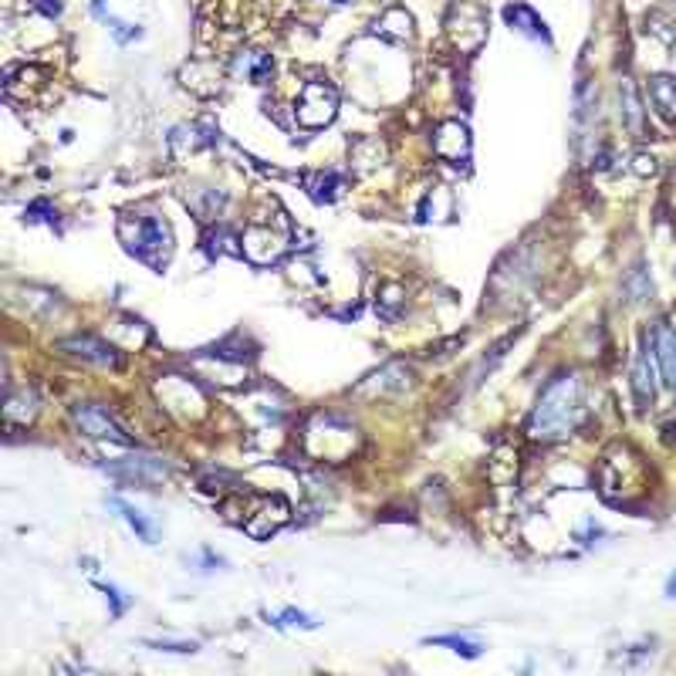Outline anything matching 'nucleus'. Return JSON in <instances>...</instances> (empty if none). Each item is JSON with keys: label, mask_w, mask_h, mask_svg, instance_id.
Wrapping results in <instances>:
<instances>
[{"label": "nucleus", "mask_w": 676, "mask_h": 676, "mask_svg": "<svg viewBox=\"0 0 676 676\" xmlns=\"http://www.w3.org/2000/svg\"><path fill=\"white\" fill-rule=\"evenodd\" d=\"M582 382L575 372H558L555 379L541 389L535 409H531L528 433L535 440H562L582 420Z\"/></svg>", "instance_id": "f257e3e1"}, {"label": "nucleus", "mask_w": 676, "mask_h": 676, "mask_svg": "<svg viewBox=\"0 0 676 676\" xmlns=\"http://www.w3.org/2000/svg\"><path fill=\"white\" fill-rule=\"evenodd\" d=\"M119 237L129 254H136L139 261L153 264V268H163L173 254V230L156 213H126L119 220Z\"/></svg>", "instance_id": "f03ea898"}, {"label": "nucleus", "mask_w": 676, "mask_h": 676, "mask_svg": "<svg viewBox=\"0 0 676 676\" xmlns=\"http://www.w3.org/2000/svg\"><path fill=\"white\" fill-rule=\"evenodd\" d=\"M338 115V92L328 82H308L301 88L295 119L301 129H325Z\"/></svg>", "instance_id": "7ed1b4c3"}, {"label": "nucleus", "mask_w": 676, "mask_h": 676, "mask_svg": "<svg viewBox=\"0 0 676 676\" xmlns=\"http://www.w3.org/2000/svg\"><path fill=\"white\" fill-rule=\"evenodd\" d=\"M288 518H291V504L284 501L281 494H271V497H254V507H247L240 524H244V531L251 538L264 541L271 538L281 524H288Z\"/></svg>", "instance_id": "20e7f679"}, {"label": "nucleus", "mask_w": 676, "mask_h": 676, "mask_svg": "<svg viewBox=\"0 0 676 676\" xmlns=\"http://www.w3.org/2000/svg\"><path fill=\"white\" fill-rule=\"evenodd\" d=\"M71 420L78 423V430L88 433L95 440H112V443H129V437L122 433V426L95 403H75L71 406Z\"/></svg>", "instance_id": "39448f33"}, {"label": "nucleus", "mask_w": 676, "mask_h": 676, "mask_svg": "<svg viewBox=\"0 0 676 676\" xmlns=\"http://www.w3.org/2000/svg\"><path fill=\"white\" fill-rule=\"evenodd\" d=\"M61 352L75 355V359L92 362V366H102V369H122V355L115 352L112 345H105L102 338H95V335L65 338V342H61Z\"/></svg>", "instance_id": "423d86ee"}, {"label": "nucleus", "mask_w": 676, "mask_h": 676, "mask_svg": "<svg viewBox=\"0 0 676 676\" xmlns=\"http://www.w3.org/2000/svg\"><path fill=\"white\" fill-rule=\"evenodd\" d=\"M240 251L251 257L254 264H271L278 261L281 251H284V237L274 234L271 227H247L244 230V240H240Z\"/></svg>", "instance_id": "0eeeda50"}, {"label": "nucleus", "mask_w": 676, "mask_h": 676, "mask_svg": "<svg viewBox=\"0 0 676 676\" xmlns=\"http://www.w3.org/2000/svg\"><path fill=\"white\" fill-rule=\"evenodd\" d=\"M653 359H656V366H660L666 389L676 393V328H670L666 322L656 325V332H653Z\"/></svg>", "instance_id": "6e6552de"}, {"label": "nucleus", "mask_w": 676, "mask_h": 676, "mask_svg": "<svg viewBox=\"0 0 676 676\" xmlns=\"http://www.w3.org/2000/svg\"><path fill=\"white\" fill-rule=\"evenodd\" d=\"M433 149H437V156L450 159V163L467 159L470 156V132L464 122H443L437 129V136H433Z\"/></svg>", "instance_id": "1a4fd4ad"}, {"label": "nucleus", "mask_w": 676, "mask_h": 676, "mask_svg": "<svg viewBox=\"0 0 676 676\" xmlns=\"http://www.w3.org/2000/svg\"><path fill=\"white\" fill-rule=\"evenodd\" d=\"M109 470L115 477L132 480V484H159L166 477V464L156 457H132L122 460V464H109Z\"/></svg>", "instance_id": "9d476101"}, {"label": "nucleus", "mask_w": 676, "mask_h": 676, "mask_svg": "<svg viewBox=\"0 0 676 676\" xmlns=\"http://www.w3.org/2000/svg\"><path fill=\"white\" fill-rule=\"evenodd\" d=\"M504 21L511 24L514 31L528 34V38L551 44V31H548L545 17H541V14L535 11V7H528V4H507V7H504Z\"/></svg>", "instance_id": "9b49d317"}, {"label": "nucleus", "mask_w": 676, "mask_h": 676, "mask_svg": "<svg viewBox=\"0 0 676 676\" xmlns=\"http://www.w3.org/2000/svg\"><path fill=\"white\" fill-rule=\"evenodd\" d=\"M619 102H622V122H626V129L633 132L636 139H646L649 136V129H646V109H643V99H639L633 78H622Z\"/></svg>", "instance_id": "f8f14e48"}, {"label": "nucleus", "mask_w": 676, "mask_h": 676, "mask_svg": "<svg viewBox=\"0 0 676 676\" xmlns=\"http://www.w3.org/2000/svg\"><path fill=\"white\" fill-rule=\"evenodd\" d=\"M409 386V369L403 362H389V366H382L379 372H372V376L362 382L359 393H403Z\"/></svg>", "instance_id": "ddd939ff"}, {"label": "nucleus", "mask_w": 676, "mask_h": 676, "mask_svg": "<svg viewBox=\"0 0 676 676\" xmlns=\"http://www.w3.org/2000/svg\"><path fill=\"white\" fill-rule=\"evenodd\" d=\"M633 393L639 409H649L656 399V369H653V355L639 352L636 355V366H633Z\"/></svg>", "instance_id": "4468645a"}, {"label": "nucleus", "mask_w": 676, "mask_h": 676, "mask_svg": "<svg viewBox=\"0 0 676 676\" xmlns=\"http://www.w3.org/2000/svg\"><path fill=\"white\" fill-rule=\"evenodd\" d=\"M649 102L663 115L670 126H676V78L673 75H653L649 78Z\"/></svg>", "instance_id": "2eb2a0df"}, {"label": "nucleus", "mask_w": 676, "mask_h": 676, "mask_svg": "<svg viewBox=\"0 0 676 676\" xmlns=\"http://www.w3.org/2000/svg\"><path fill=\"white\" fill-rule=\"evenodd\" d=\"M271 55H264V51H240L234 58V71L240 78H247V82L254 85H264L271 78Z\"/></svg>", "instance_id": "dca6fc26"}, {"label": "nucleus", "mask_w": 676, "mask_h": 676, "mask_svg": "<svg viewBox=\"0 0 676 676\" xmlns=\"http://www.w3.org/2000/svg\"><path fill=\"white\" fill-rule=\"evenodd\" d=\"M112 507H115V511L122 514V518L129 521V528L136 531V535H139L142 541H146V545H156V538H159V528H156V521H149L146 514H142L136 504L122 501V497H112Z\"/></svg>", "instance_id": "f3484780"}, {"label": "nucleus", "mask_w": 676, "mask_h": 676, "mask_svg": "<svg viewBox=\"0 0 676 676\" xmlns=\"http://www.w3.org/2000/svg\"><path fill=\"white\" fill-rule=\"evenodd\" d=\"M376 34L393 41H409L413 38V17H409L403 7H393V11H386L376 21Z\"/></svg>", "instance_id": "a211bd4d"}, {"label": "nucleus", "mask_w": 676, "mask_h": 676, "mask_svg": "<svg viewBox=\"0 0 676 676\" xmlns=\"http://www.w3.org/2000/svg\"><path fill=\"white\" fill-rule=\"evenodd\" d=\"M7 420L11 423H31L34 413H38V396H34V389H17V393H7V406H4Z\"/></svg>", "instance_id": "6ab92c4d"}, {"label": "nucleus", "mask_w": 676, "mask_h": 676, "mask_svg": "<svg viewBox=\"0 0 676 676\" xmlns=\"http://www.w3.org/2000/svg\"><path fill=\"white\" fill-rule=\"evenodd\" d=\"M308 190L315 200H335V193L342 190V176L338 173H318V176H305Z\"/></svg>", "instance_id": "aec40b11"}, {"label": "nucleus", "mask_w": 676, "mask_h": 676, "mask_svg": "<svg viewBox=\"0 0 676 676\" xmlns=\"http://www.w3.org/2000/svg\"><path fill=\"white\" fill-rule=\"evenodd\" d=\"M426 643H430V646H450L453 653L467 656V660H477L480 649H484V646L477 643V639H467V636H430Z\"/></svg>", "instance_id": "412c9836"}, {"label": "nucleus", "mask_w": 676, "mask_h": 676, "mask_svg": "<svg viewBox=\"0 0 676 676\" xmlns=\"http://www.w3.org/2000/svg\"><path fill=\"white\" fill-rule=\"evenodd\" d=\"M626 291H633V301H643V298H649V291H653V284H649V278H646V271L639 268L633 278L626 281Z\"/></svg>", "instance_id": "4be33fe9"}, {"label": "nucleus", "mask_w": 676, "mask_h": 676, "mask_svg": "<svg viewBox=\"0 0 676 676\" xmlns=\"http://www.w3.org/2000/svg\"><path fill=\"white\" fill-rule=\"evenodd\" d=\"M99 589H102V592L112 599V616H122V612H126V609L132 606V599H129V595L122 592V589H115V585H105V582H102Z\"/></svg>", "instance_id": "5701e85b"}, {"label": "nucleus", "mask_w": 676, "mask_h": 676, "mask_svg": "<svg viewBox=\"0 0 676 676\" xmlns=\"http://www.w3.org/2000/svg\"><path fill=\"white\" fill-rule=\"evenodd\" d=\"M281 619L288 622V626H301V629H315L318 626V619H311L308 612H298V609H284Z\"/></svg>", "instance_id": "b1692460"}, {"label": "nucleus", "mask_w": 676, "mask_h": 676, "mask_svg": "<svg viewBox=\"0 0 676 676\" xmlns=\"http://www.w3.org/2000/svg\"><path fill=\"white\" fill-rule=\"evenodd\" d=\"M146 646H153V649H166V653H197L200 649V643H173V639H159V643H146Z\"/></svg>", "instance_id": "393cba45"}, {"label": "nucleus", "mask_w": 676, "mask_h": 676, "mask_svg": "<svg viewBox=\"0 0 676 676\" xmlns=\"http://www.w3.org/2000/svg\"><path fill=\"white\" fill-rule=\"evenodd\" d=\"M633 163H636L633 169H636L639 176H653L656 173V159L653 156H636Z\"/></svg>", "instance_id": "a878e982"}, {"label": "nucleus", "mask_w": 676, "mask_h": 676, "mask_svg": "<svg viewBox=\"0 0 676 676\" xmlns=\"http://www.w3.org/2000/svg\"><path fill=\"white\" fill-rule=\"evenodd\" d=\"M38 7H41V11L48 14V17H58V14H61V4H58V0H38Z\"/></svg>", "instance_id": "bb28decb"}, {"label": "nucleus", "mask_w": 676, "mask_h": 676, "mask_svg": "<svg viewBox=\"0 0 676 676\" xmlns=\"http://www.w3.org/2000/svg\"><path fill=\"white\" fill-rule=\"evenodd\" d=\"M666 595H670V599H676V572L670 575V582H666Z\"/></svg>", "instance_id": "cd10ccee"}, {"label": "nucleus", "mask_w": 676, "mask_h": 676, "mask_svg": "<svg viewBox=\"0 0 676 676\" xmlns=\"http://www.w3.org/2000/svg\"><path fill=\"white\" fill-rule=\"evenodd\" d=\"M332 4H349V0H332Z\"/></svg>", "instance_id": "c85d7f7f"}]
</instances>
